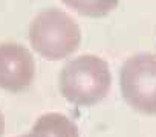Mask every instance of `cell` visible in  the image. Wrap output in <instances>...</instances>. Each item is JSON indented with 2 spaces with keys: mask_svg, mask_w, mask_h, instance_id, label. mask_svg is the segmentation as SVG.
<instances>
[{
  "mask_svg": "<svg viewBox=\"0 0 156 137\" xmlns=\"http://www.w3.org/2000/svg\"><path fill=\"white\" fill-rule=\"evenodd\" d=\"M58 87L61 96L73 105H97L106 99L110 92V67L97 55H81L73 58L61 68Z\"/></svg>",
  "mask_w": 156,
  "mask_h": 137,
  "instance_id": "1",
  "label": "cell"
},
{
  "mask_svg": "<svg viewBox=\"0 0 156 137\" xmlns=\"http://www.w3.org/2000/svg\"><path fill=\"white\" fill-rule=\"evenodd\" d=\"M29 44L44 59L60 61L70 56L81 43L76 22L60 9L40 12L29 26Z\"/></svg>",
  "mask_w": 156,
  "mask_h": 137,
  "instance_id": "2",
  "label": "cell"
},
{
  "mask_svg": "<svg viewBox=\"0 0 156 137\" xmlns=\"http://www.w3.org/2000/svg\"><path fill=\"white\" fill-rule=\"evenodd\" d=\"M119 87L129 107L141 114L156 116V55L139 53L126 59Z\"/></svg>",
  "mask_w": 156,
  "mask_h": 137,
  "instance_id": "3",
  "label": "cell"
},
{
  "mask_svg": "<svg viewBox=\"0 0 156 137\" xmlns=\"http://www.w3.org/2000/svg\"><path fill=\"white\" fill-rule=\"evenodd\" d=\"M35 76V62L31 52L14 43L0 44V89L11 93L26 90Z\"/></svg>",
  "mask_w": 156,
  "mask_h": 137,
  "instance_id": "4",
  "label": "cell"
},
{
  "mask_svg": "<svg viewBox=\"0 0 156 137\" xmlns=\"http://www.w3.org/2000/svg\"><path fill=\"white\" fill-rule=\"evenodd\" d=\"M32 131L41 137H80L76 125L60 113H46L40 116L35 120Z\"/></svg>",
  "mask_w": 156,
  "mask_h": 137,
  "instance_id": "5",
  "label": "cell"
},
{
  "mask_svg": "<svg viewBox=\"0 0 156 137\" xmlns=\"http://www.w3.org/2000/svg\"><path fill=\"white\" fill-rule=\"evenodd\" d=\"M61 2L84 17L107 15L118 5V0H61Z\"/></svg>",
  "mask_w": 156,
  "mask_h": 137,
  "instance_id": "6",
  "label": "cell"
},
{
  "mask_svg": "<svg viewBox=\"0 0 156 137\" xmlns=\"http://www.w3.org/2000/svg\"><path fill=\"white\" fill-rule=\"evenodd\" d=\"M20 137H41V135L32 131V132H29V134H25V135H20Z\"/></svg>",
  "mask_w": 156,
  "mask_h": 137,
  "instance_id": "7",
  "label": "cell"
}]
</instances>
